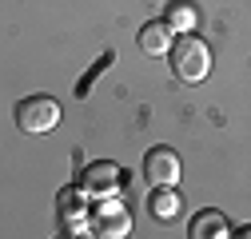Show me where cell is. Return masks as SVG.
Returning <instances> with one entry per match:
<instances>
[{
  "label": "cell",
  "instance_id": "obj_1",
  "mask_svg": "<svg viewBox=\"0 0 251 239\" xmlns=\"http://www.w3.org/2000/svg\"><path fill=\"white\" fill-rule=\"evenodd\" d=\"M168 60H172V72H176L183 84H200V80H207V72H211V52H207V44L196 40L192 32H179V40H172Z\"/></svg>",
  "mask_w": 251,
  "mask_h": 239
},
{
  "label": "cell",
  "instance_id": "obj_2",
  "mask_svg": "<svg viewBox=\"0 0 251 239\" xmlns=\"http://www.w3.org/2000/svg\"><path fill=\"white\" fill-rule=\"evenodd\" d=\"M132 231V212L124 207V199L112 195H96V203L88 207V235H100V239H124Z\"/></svg>",
  "mask_w": 251,
  "mask_h": 239
},
{
  "label": "cell",
  "instance_id": "obj_3",
  "mask_svg": "<svg viewBox=\"0 0 251 239\" xmlns=\"http://www.w3.org/2000/svg\"><path fill=\"white\" fill-rule=\"evenodd\" d=\"M60 124V104L52 96H28L16 104V128L24 136H44Z\"/></svg>",
  "mask_w": 251,
  "mask_h": 239
},
{
  "label": "cell",
  "instance_id": "obj_4",
  "mask_svg": "<svg viewBox=\"0 0 251 239\" xmlns=\"http://www.w3.org/2000/svg\"><path fill=\"white\" fill-rule=\"evenodd\" d=\"M179 156L172 152V147H151V152L144 156V175L151 188H176L179 184Z\"/></svg>",
  "mask_w": 251,
  "mask_h": 239
},
{
  "label": "cell",
  "instance_id": "obj_5",
  "mask_svg": "<svg viewBox=\"0 0 251 239\" xmlns=\"http://www.w3.org/2000/svg\"><path fill=\"white\" fill-rule=\"evenodd\" d=\"M80 188H84V195H112V191H120V167L112 164V160H96V164H88L84 171H80Z\"/></svg>",
  "mask_w": 251,
  "mask_h": 239
},
{
  "label": "cell",
  "instance_id": "obj_6",
  "mask_svg": "<svg viewBox=\"0 0 251 239\" xmlns=\"http://www.w3.org/2000/svg\"><path fill=\"white\" fill-rule=\"evenodd\" d=\"M60 219L72 223L76 235H88V199H84V188H64L60 191Z\"/></svg>",
  "mask_w": 251,
  "mask_h": 239
},
{
  "label": "cell",
  "instance_id": "obj_7",
  "mask_svg": "<svg viewBox=\"0 0 251 239\" xmlns=\"http://www.w3.org/2000/svg\"><path fill=\"white\" fill-rule=\"evenodd\" d=\"M172 40H176V32H172L164 20H151V24L140 28V48H144L148 56H168Z\"/></svg>",
  "mask_w": 251,
  "mask_h": 239
},
{
  "label": "cell",
  "instance_id": "obj_8",
  "mask_svg": "<svg viewBox=\"0 0 251 239\" xmlns=\"http://www.w3.org/2000/svg\"><path fill=\"white\" fill-rule=\"evenodd\" d=\"M164 24L172 32H196V4H187V0H172L168 12H164Z\"/></svg>",
  "mask_w": 251,
  "mask_h": 239
},
{
  "label": "cell",
  "instance_id": "obj_9",
  "mask_svg": "<svg viewBox=\"0 0 251 239\" xmlns=\"http://www.w3.org/2000/svg\"><path fill=\"white\" fill-rule=\"evenodd\" d=\"M148 207H151L155 219H176V215H179V195H176V188H151Z\"/></svg>",
  "mask_w": 251,
  "mask_h": 239
},
{
  "label": "cell",
  "instance_id": "obj_10",
  "mask_svg": "<svg viewBox=\"0 0 251 239\" xmlns=\"http://www.w3.org/2000/svg\"><path fill=\"white\" fill-rule=\"evenodd\" d=\"M192 235L196 239H215V235H227V219L219 212H200L192 219Z\"/></svg>",
  "mask_w": 251,
  "mask_h": 239
}]
</instances>
